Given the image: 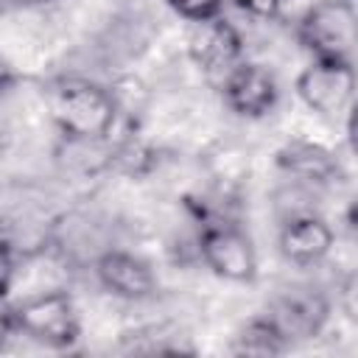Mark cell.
Masks as SVG:
<instances>
[{"label":"cell","instance_id":"6da1fadb","mask_svg":"<svg viewBox=\"0 0 358 358\" xmlns=\"http://www.w3.org/2000/svg\"><path fill=\"white\" fill-rule=\"evenodd\" d=\"M48 109L59 134L70 143H103L117 120L115 92L76 76L50 84Z\"/></svg>","mask_w":358,"mask_h":358},{"label":"cell","instance_id":"7a4b0ae2","mask_svg":"<svg viewBox=\"0 0 358 358\" xmlns=\"http://www.w3.org/2000/svg\"><path fill=\"white\" fill-rule=\"evenodd\" d=\"M6 330L28 336L31 341H39L53 350H67L81 336V319L73 296L62 288L42 291L34 296H25L6 308L3 316Z\"/></svg>","mask_w":358,"mask_h":358},{"label":"cell","instance_id":"3957f363","mask_svg":"<svg viewBox=\"0 0 358 358\" xmlns=\"http://www.w3.org/2000/svg\"><path fill=\"white\" fill-rule=\"evenodd\" d=\"M296 36L313 59H350L358 48V11L350 0H319L302 14Z\"/></svg>","mask_w":358,"mask_h":358},{"label":"cell","instance_id":"277c9868","mask_svg":"<svg viewBox=\"0 0 358 358\" xmlns=\"http://www.w3.org/2000/svg\"><path fill=\"white\" fill-rule=\"evenodd\" d=\"M299 101L319 117H347L358 95V76L350 59H310L296 76Z\"/></svg>","mask_w":358,"mask_h":358},{"label":"cell","instance_id":"5b68a950","mask_svg":"<svg viewBox=\"0 0 358 358\" xmlns=\"http://www.w3.org/2000/svg\"><path fill=\"white\" fill-rule=\"evenodd\" d=\"M199 257L227 282H252L257 277V252L252 238L227 218L204 221L199 232Z\"/></svg>","mask_w":358,"mask_h":358},{"label":"cell","instance_id":"8992f818","mask_svg":"<svg viewBox=\"0 0 358 358\" xmlns=\"http://www.w3.org/2000/svg\"><path fill=\"white\" fill-rule=\"evenodd\" d=\"M187 56L201 70V76L221 90L227 76L243 62V39L238 28L221 17L190 22L187 28Z\"/></svg>","mask_w":358,"mask_h":358},{"label":"cell","instance_id":"52a82bcc","mask_svg":"<svg viewBox=\"0 0 358 358\" xmlns=\"http://www.w3.org/2000/svg\"><path fill=\"white\" fill-rule=\"evenodd\" d=\"M266 313L291 344L310 341L330 322V299L316 288H288L268 305Z\"/></svg>","mask_w":358,"mask_h":358},{"label":"cell","instance_id":"ba28073f","mask_svg":"<svg viewBox=\"0 0 358 358\" xmlns=\"http://www.w3.org/2000/svg\"><path fill=\"white\" fill-rule=\"evenodd\" d=\"M277 81L268 73V67L243 59L221 84V98L224 103L238 115V117H266L277 106Z\"/></svg>","mask_w":358,"mask_h":358},{"label":"cell","instance_id":"9c48e42d","mask_svg":"<svg viewBox=\"0 0 358 358\" xmlns=\"http://www.w3.org/2000/svg\"><path fill=\"white\" fill-rule=\"evenodd\" d=\"M95 277L112 296L126 302H143L157 294L154 268L126 249H103L95 257Z\"/></svg>","mask_w":358,"mask_h":358},{"label":"cell","instance_id":"30bf717a","mask_svg":"<svg viewBox=\"0 0 358 358\" xmlns=\"http://www.w3.org/2000/svg\"><path fill=\"white\" fill-rule=\"evenodd\" d=\"M333 229L316 213H296L282 221L277 235V249L291 266H319L333 252Z\"/></svg>","mask_w":358,"mask_h":358},{"label":"cell","instance_id":"8fae6325","mask_svg":"<svg viewBox=\"0 0 358 358\" xmlns=\"http://www.w3.org/2000/svg\"><path fill=\"white\" fill-rule=\"evenodd\" d=\"M277 165L294 182L310 185V187H327L341 179V162H338L336 151H330L322 143L302 140V137L288 140L277 151Z\"/></svg>","mask_w":358,"mask_h":358},{"label":"cell","instance_id":"7c38bea8","mask_svg":"<svg viewBox=\"0 0 358 358\" xmlns=\"http://www.w3.org/2000/svg\"><path fill=\"white\" fill-rule=\"evenodd\" d=\"M288 347H291V341L280 333V327L271 322V316L263 313V316L249 319L238 330L232 352H238V355H280Z\"/></svg>","mask_w":358,"mask_h":358},{"label":"cell","instance_id":"4fadbf2b","mask_svg":"<svg viewBox=\"0 0 358 358\" xmlns=\"http://www.w3.org/2000/svg\"><path fill=\"white\" fill-rule=\"evenodd\" d=\"M165 3L187 22L213 20V17H221L224 11V0H165Z\"/></svg>","mask_w":358,"mask_h":358},{"label":"cell","instance_id":"5bb4252c","mask_svg":"<svg viewBox=\"0 0 358 358\" xmlns=\"http://www.w3.org/2000/svg\"><path fill=\"white\" fill-rule=\"evenodd\" d=\"M338 305H341L344 316H347L350 322H355V324H358V271H352V274L341 282Z\"/></svg>","mask_w":358,"mask_h":358},{"label":"cell","instance_id":"9a60e30c","mask_svg":"<svg viewBox=\"0 0 358 358\" xmlns=\"http://www.w3.org/2000/svg\"><path fill=\"white\" fill-rule=\"evenodd\" d=\"M243 14L255 17V20H274L280 14V3L282 0H232Z\"/></svg>","mask_w":358,"mask_h":358},{"label":"cell","instance_id":"2e32d148","mask_svg":"<svg viewBox=\"0 0 358 358\" xmlns=\"http://www.w3.org/2000/svg\"><path fill=\"white\" fill-rule=\"evenodd\" d=\"M344 131H347V143L352 148V154L358 157V101L350 106L347 112V120H344Z\"/></svg>","mask_w":358,"mask_h":358},{"label":"cell","instance_id":"e0dca14e","mask_svg":"<svg viewBox=\"0 0 358 358\" xmlns=\"http://www.w3.org/2000/svg\"><path fill=\"white\" fill-rule=\"evenodd\" d=\"M347 227H350V232L358 238V196L350 201V207H347Z\"/></svg>","mask_w":358,"mask_h":358},{"label":"cell","instance_id":"ac0fdd59","mask_svg":"<svg viewBox=\"0 0 358 358\" xmlns=\"http://www.w3.org/2000/svg\"><path fill=\"white\" fill-rule=\"evenodd\" d=\"M50 0H6V6L11 8H36V6H48Z\"/></svg>","mask_w":358,"mask_h":358}]
</instances>
